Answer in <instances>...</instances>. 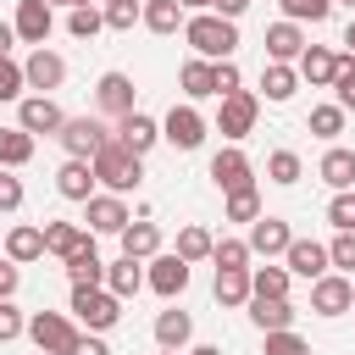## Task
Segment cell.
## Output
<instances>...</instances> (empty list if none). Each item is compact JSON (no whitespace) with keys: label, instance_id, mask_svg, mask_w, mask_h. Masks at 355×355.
<instances>
[{"label":"cell","instance_id":"obj_1","mask_svg":"<svg viewBox=\"0 0 355 355\" xmlns=\"http://www.w3.org/2000/svg\"><path fill=\"white\" fill-rule=\"evenodd\" d=\"M183 39H189V50H194L200 61H233V50H239V22H227V17H216V11H194V17L183 22Z\"/></svg>","mask_w":355,"mask_h":355},{"label":"cell","instance_id":"obj_2","mask_svg":"<svg viewBox=\"0 0 355 355\" xmlns=\"http://www.w3.org/2000/svg\"><path fill=\"white\" fill-rule=\"evenodd\" d=\"M94 166V178H100V189L105 194H133L139 183H144V155H133V150H122L116 139L89 161Z\"/></svg>","mask_w":355,"mask_h":355},{"label":"cell","instance_id":"obj_3","mask_svg":"<svg viewBox=\"0 0 355 355\" xmlns=\"http://www.w3.org/2000/svg\"><path fill=\"white\" fill-rule=\"evenodd\" d=\"M67 311H72V322L83 333H111L122 322V300L111 288H72V305Z\"/></svg>","mask_w":355,"mask_h":355},{"label":"cell","instance_id":"obj_4","mask_svg":"<svg viewBox=\"0 0 355 355\" xmlns=\"http://www.w3.org/2000/svg\"><path fill=\"white\" fill-rule=\"evenodd\" d=\"M28 338L39 344V355H72L83 327L72 322V311H33L28 316Z\"/></svg>","mask_w":355,"mask_h":355},{"label":"cell","instance_id":"obj_5","mask_svg":"<svg viewBox=\"0 0 355 355\" xmlns=\"http://www.w3.org/2000/svg\"><path fill=\"white\" fill-rule=\"evenodd\" d=\"M55 139H61V150H67L72 161H94V155L116 139V128H105L100 116H67V128H61Z\"/></svg>","mask_w":355,"mask_h":355},{"label":"cell","instance_id":"obj_6","mask_svg":"<svg viewBox=\"0 0 355 355\" xmlns=\"http://www.w3.org/2000/svg\"><path fill=\"white\" fill-rule=\"evenodd\" d=\"M255 116H261V94L239 89V94L222 100V111H216V133H222L227 144H239L244 133H255Z\"/></svg>","mask_w":355,"mask_h":355},{"label":"cell","instance_id":"obj_7","mask_svg":"<svg viewBox=\"0 0 355 355\" xmlns=\"http://www.w3.org/2000/svg\"><path fill=\"white\" fill-rule=\"evenodd\" d=\"M17 128H22V133H33V139H39V133H50V139H55V133L67 128V111H61L50 94H22V100H17Z\"/></svg>","mask_w":355,"mask_h":355},{"label":"cell","instance_id":"obj_8","mask_svg":"<svg viewBox=\"0 0 355 355\" xmlns=\"http://www.w3.org/2000/svg\"><path fill=\"white\" fill-rule=\"evenodd\" d=\"M205 133H211V128H205V116H200L189 100H183V105H172V111L161 116V139H166L172 150H200V144H205Z\"/></svg>","mask_w":355,"mask_h":355},{"label":"cell","instance_id":"obj_9","mask_svg":"<svg viewBox=\"0 0 355 355\" xmlns=\"http://www.w3.org/2000/svg\"><path fill=\"white\" fill-rule=\"evenodd\" d=\"M211 183H216L222 194H239V189H255V166H250V155H244L239 144H222V150L211 155Z\"/></svg>","mask_w":355,"mask_h":355},{"label":"cell","instance_id":"obj_10","mask_svg":"<svg viewBox=\"0 0 355 355\" xmlns=\"http://www.w3.org/2000/svg\"><path fill=\"white\" fill-rule=\"evenodd\" d=\"M144 288H155L161 300H178V294L189 288V261H183L178 250H166V255L144 261Z\"/></svg>","mask_w":355,"mask_h":355},{"label":"cell","instance_id":"obj_11","mask_svg":"<svg viewBox=\"0 0 355 355\" xmlns=\"http://www.w3.org/2000/svg\"><path fill=\"white\" fill-rule=\"evenodd\" d=\"M311 311H316V316H344V311H355V283H349L344 272L316 277V283H311Z\"/></svg>","mask_w":355,"mask_h":355},{"label":"cell","instance_id":"obj_12","mask_svg":"<svg viewBox=\"0 0 355 355\" xmlns=\"http://www.w3.org/2000/svg\"><path fill=\"white\" fill-rule=\"evenodd\" d=\"M11 28H17V39H22V44L44 50V39H50V28H55V6H44V0H17Z\"/></svg>","mask_w":355,"mask_h":355},{"label":"cell","instance_id":"obj_13","mask_svg":"<svg viewBox=\"0 0 355 355\" xmlns=\"http://www.w3.org/2000/svg\"><path fill=\"white\" fill-rule=\"evenodd\" d=\"M133 94H139V89H133L128 72H100V83H94V105H100L105 116H116V122H122L128 111H139Z\"/></svg>","mask_w":355,"mask_h":355},{"label":"cell","instance_id":"obj_14","mask_svg":"<svg viewBox=\"0 0 355 355\" xmlns=\"http://www.w3.org/2000/svg\"><path fill=\"white\" fill-rule=\"evenodd\" d=\"M288 244H294V227L283 222V216H266L261 211V222H250V255H288Z\"/></svg>","mask_w":355,"mask_h":355},{"label":"cell","instance_id":"obj_15","mask_svg":"<svg viewBox=\"0 0 355 355\" xmlns=\"http://www.w3.org/2000/svg\"><path fill=\"white\" fill-rule=\"evenodd\" d=\"M283 266H288L294 277H305V283H316V277H327V272H333L327 244H316V239H294V244H288V255H283Z\"/></svg>","mask_w":355,"mask_h":355},{"label":"cell","instance_id":"obj_16","mask_svg":"<svg viewBox=\"0 0 355 355\" xmlns=\"http://www.w3.org/2000/svg\"><path fill=\"white\" fill-rule=\"evenodd\" d=\"M338 50H327V44H305V55L294 61L300 67V83H311V89H333V78H338Z\"/></svg>","mask_w":355,"mask_h":355},{"label":"cell","instance_id":"obj_17","mask_svg":"<svg viewBox=\"0 0 355 355\" xmlns=\"http://www.w3.org/2000/svg\"><path fill=\"white\" fill-rule=\"evenodd\" d=\"M116 144H122V150H133V155H150V150L161 144V122H155V116H144V111H128V116L116 122Z\"/></svg>","mask_w":355,"mask_h":355},{"label":"cell","instance_id":"obj_18","mask_svg":"<svg viewBox=\"0 0 355 355\" xmlns=\"http://www.w3.org/2000/svg\"><path fill=\"white\" fill-rule=\"evenodd\" d=\"M94 183H100V178H94V166H89V161H72V155H67V161L55 166V194H61V200L89 205V200H94Z\"/></svg>","mask_w":355,"mask_h":355},{"label":"cell","instance_id":"obj_19","mask_svg":"<svg viewBox=\"0 0 355 355\" xmlns=\"http://www.w3.org/2000/svg\"><path fill=\"white\" fill-rule=\"evenodd\" d=\"M83 222H89V233H122L133 216H128V200L122 194H94L83 205Z\"/></svg>","mask_w":355,"mask_h":355},{"label":"cell","instance_id":"obj_20","mask_svg":"<svg viewBox=\"0 0 355 355\" xmlns=\"http://www.w3.org/2000/svg\"><path fill=\"white\" fill-rule=\"evenodd\" d=\"M61 266H67V283H72V288H105V255L94 250V239H89L83 250H72Z\"/></svg>","mask_w":355,"mask_h":355},{"label":"cell","instance_id":"obj_21","mask_svg":"<svg viewBox=\"0 0 355 355\" xmlns=\"http://www.w3.org/2000/svg\"><path fill=\"white\" fill-rule=\"evenodd\" d=\"M261 44H266V61H283V67H294V61L305 55V28H300V22H272Z\"/></svg>","mask_w":355,"mask_h":355},{"label":"cell","instance_id":"obj_22","mask_svg":"<svg viewBox=\"0 0 355 355\" xmlns=\"http://www.w3.org/2000/svg\"><path fill=\"white\" fill-rule=\"evenodd\" d=\"M22 78H28V89L50 94V89H61V83H67V61H61L55 50H33V55L22 61Z\"/></svg>","mask_w":355,"mask_h":355},{"label":"cell","instance_id":"obj_23","mask_svg":"<svg viewBox=\"0 0 355 355\" xmlns=\"http://www.w3.org/2000/svg\"><path fill=\"white\" fill-rule=\"evenodd\" d=\"M316 178H322L333 194H349V189H355V150H344V144H327V155L316 161Z\"/></svg>","mask_w":355,"mask_h":355},{"label":"cell","instance_id":"obj_24","mask_svg":"<svg viewBox=\"0 0 355 355\" xmlns=\"http://www.w3.org/2000/svg\"><path fill=\"white\" fill-rule=\"evenodd\" d=\"M116 239H122V255H133V261H155V255H161V227H155L150 216L128 222Z\"/></svg>","mask_w":355,"mask_h":355},{"label":"cell","instance_id":"obj_25","mask_svg":"<svg viewBox=\"0 0 355 355\" xmlns=\"http://www.w3.org/2000/svg\"><path fill=\"white\" fill-rule=\"evenodd\" d=\"M178 89L189 94V105H194V100H205V94H216V61L189 55V61L178 67Z\"/></svg>","mask_w":355,"mask_h":355},{"label":"cell","instance_id":"obj_26","mask_svg":"<svg viewBox=\"0 0 355 355\" xmlns=\"http://www.w3.org/2000/svg\"><path fill=\"white\" fill-rule=\"evenodd\" d=\"M105 288H111L116 300H133V294L144 288V261H133V255L105 261Z\"/></svg>","mask_w":355,"mask_h":355},{"label":"cell","instance_id":"obj_27","mask_svg":"<svg viewBox=\"0 0 355 355\" xmlns=\"http://www.w3.org/2000/svg\"><path fill=\"white\" fill-rule=\"evenodd\" d=\"M94 233L89 227H78V222H44V255H55V261H67L72 250H83Z\"/></svg>","mask_w":355,"mask_h":355},{"label":"cell","instance_id":"obj_28","mask_svg":"<svg viewBox=\"0 0 355 355\" xmlns=\"http://www.w3.org/2000/svg\"><path fill=\"white\" fill-rule=\"evenodd\" d=\"M39 255H44V227H33V222H17V227L6 233V261L28 266V261H39Z\"/></svg>","mask_w":355,"mask_h":355},{"label":"cell","instance_id":"obj_29","mask_svg":"<svg viewBox=\"0 0 355 355\" xmlns=\"http://www.w3.org/2000/svg\"><path fill=\"white\" fill-rule=\"evenodd\" d=\"M294 89H300V67H283V61H266V67H261V94H266L272 105L294 100Z\"/></svg>","mask_w":355,"mask_h":355},{"label":"cell","instance_id":"obj_30","mask_svg":"<svg viewBox=\"0 0 355 355\" xmlns=\"http://www.w3.org/2000/svg\"><path fill=\"white\" fill-rule=\"evenodd\" d=\"M294 316H300V311H294L288 300H250V322H255L261 333H288Z\"/></svg>","mask_w":355,"mask_h":355},{"label":"cell","instance_id":"obj_31","mask_svg":"<svg viewBox=\"0 0 355 355\" xmlns=\"http://www.w3.org/2000/svg\"><path fill=\"white\" fill-rule=\"evenodd\" d=\"M189 338H194V316L189 311H161L155 316V344L161 349H189Z\"/></svg>","mask_w":355,"mask_h":355},{"label":"cell","instance_id":"obj_32","mask_svg":"<svg viewBox=\"0 0 355 355\" xmlns=\"http://www.w3.org/2000/svg\"><path fill=\"white\" fill-rule=\"evenodd\" d=\"M211 294H216V305L239 311V305H250V300H255V283H250V272H216Z\"/></svg>","mask_w":355,"mask_h":355},{"label":"cell","instance_id":"obj_33","mask_svg":"<svg viewBox=\"0 0 355 355\" xmlns=\"http://www.w3.org/2000/svg\"><path fill=\"white\" fill-rule=\"evenodd\" d=\"M183 22H189V11H183L178 0H144V28H150V33L166 39V33H178Z\"/></svg>","mask_w":355,"mask_h":355},{"label":"cell","instance_id":"obj_34","mask_svg":"<svg viewBox=\"0 0 355 355\" xmlns=\"http://www.w3.org/2000/svg\"><path fill=\"white\" fill-rule=\"evenodd\" d=\"M250 283H255V300H288L294 272L288 266H250Z\"/></svg>","mask_w":355,"mask_h":355},{"label":"cell","instance_id":"obj_35","mask_svg":"<svg viewBox=\"0 0 355 355\" xmlns=\"http://www.w3.org/2000/svg\"><path fill=\"white\" fill-rule=\"evenodd\" d=\"M28 161H33V133H22V128H0V166L17 172V166H28Z\"/></svg>","mask_w":355,"mask_h":355},{"label":"cell","instance_id":"obj_36","mask_svg":"<svg viewBox=\"0 0 355 355\" xmlns=\"http://www.w3.org/2000/svg\"><path fill=\"white\" fill-rule=\"evenodd\" d=\"M344 116H349V111H344L338 100H327V105H311V116H305V128H311L316 139H327V144H333V139L344 133Z\"/></svg>","mask_w":355,"mask_h":355},{"label":"cell","instance_id":"obj_37","mask_svg":"<svg viewBox=\"0 0 355 355\" xmlns=\"http://www.w3.org/2000/svg\"><path fill=\"white\" fill-rule=\"evenodd\" d=\"M266 178H272L277 189H294V183L305 178V161H300L294 150H272V155H266Z\"/></svg>","mask_w":355,"mask_h":355},{"label":"cell","instance_id":"obj_38","mask_svg":"<svg viewBox=\"0 0 355 355\" xmlns=\"http://www.w3.org/2000/svg\"><path fill=\"white\" fill-rule=\"evenodd\" d=\"M211 250H216V239L200 227V222H189V227H178V255L194 266V261H211Z\"/></svg>","mask_w":355,"mask_h":355},{"label":"cell","instance_id":"obj_39","mask_svg":"<svg viewBox=\"0 0 355 355\" xmlns=\"http://www.w3.org/2000/svg\"><path fill=\"white\" fill-rule=\"evenodd\" d=\"M222 216H227V222H261V189L222 194Z\"/></svg>","mask_w":355,"mask_h":355},{"label":"cell","instance_id":"obj_40","mask_svg":"<svg viewBox=\"0 0 355 355\" xmlns=\"http://www.w3.org/2000/svg\"><path fill=\"white\" fill-rule=\"evenodd\" d=\"M211 261H216V272H250V239H216Z\"/></svg>","mask_w":355,"mask_h":355},{"label":"cell","instance_id":"obj_41","mask_svg":"<svg viewBox=\"0 0 355 355\" xmlns=\"http://www.w3.org/2000/svg\"><path fill=\"white\" fill-rule=\"evenodd\" d=\"M100 11H105L111 33H128L133 22H144V0H100Z\"/></svg>","mask_w":355,"mask_h":355},{"label":"cell","instance_id":"obj_42","mask_svg":"<svg viewBox=\"0 0 355 355\" xmlns=\"http://www.w3.org/2000/svg\"><path fill=\"white\" fill-rule=\"evenodd\" d=\"M277 6H283V22H300V28L305 22L316 28V22L333 17V0H277Z\"/></svg>","mask_w":355,"mask_h":355},{"label":"cell","instance_id":"obj_43","mask_svg":"<svg viewBox=\"0 0 355 355\" xmlns=\"http://www.w3.org/2000/svg\"><path fill=\"white\" fill-rule=\"evenodd\" d=\"M100 28H105V11H100V6H72V11H67V33H72V39H94Z\"/></svg>","mask_w":355,"mask_h":355},{"label":"cell","instance_id":"obj_44","mask_svg":"<svg viewBox=\"0 0 355 355\" xmlns=\"http://www.w3.org/2000/svg\"><path fill=\"white\" fill-rule=\"evenodd\" d=\"M327 222H333V233H355V189L327 200Z\"/></svg>","mask_w":355,"mask_h":355},{"label":"cell","instance_id":"obj_45","mask_svg":"<svg viewBox=\"0 0 355 355\" xmlns=\"http://www.w3.org/2000/svg\"><path fill=\"white\" fill-rule=\"evenodd\" d=\"M327 261H333V272H355V233H333V244H327Z\"/></svg>","mask_w":355,"mask_h":355},{"label":"cell","instance_id":"obj_46","mask_svg":"<svg viewBox=\"0 0 355 355\" xmlns=\"http://www.w3.org/2000/svg\"><path fill=\"white\" fill-rule=\"evenodd\" d=\"M333 100H338L344 111H355V55H344V61H338V78H333Z\"/></svg>","mask_w":355,"mask_h":355},{"label":"cell","instance_id":"obj_47","mask_svg":"<svg viewBox=\"0 0 355 355\" xmlns=\"http://www.w3.org/2000/svg\"><path fill=\"white\" fill-rule=\"evenodd\" d=\"M22 89H28L22 67H17L11 55H0V100H22Z\"/></svg>","mask_w":355,"mask_h":355},{"label":"cell","instance_id":"obj_48","mask_svg":"<svg viewBox=\"0 0 355 355\" xmlns=\"http://www.w3.org/2000/svg\"><path fill=\"white\" fill-rule=\"evenodd\" d=\"M261 355H311V344L288 327V333H266V349H261Z\"/></svg>","mask_w":355,"mask_h":355},{"label":"cell","instance_id":"obj_49","mask_svg":"<svg viewBox=\"0 0 355 355\" xmlns=\"http://www.w3.org/2000/svg\"><path fill=\"white\" fill-rule=\"evenodd\" d=\"M22 200H28V189H22V178L0 166V211H22Z\"/></svg>","mask_w":355,"mask_h":355},{"label":"cell","instance_id":"obj_50","mask_svg":"<svg viewBox=\"0 0 355 355\" xmlns=\"http://www.w3.org/2000/svg\"><path fill=\"white\" fill-rule=\"evenodd\" d=\"M28 333V316L11 305V300H0V344H11V338H22Z\"/></svg>","mask_w":355,"mask_h":355},{"label":"cell","instance_id":"obj_51","mask_svg":"<svg viewBox=\"0 0 355 355\" xmlns=\"http://www.w3.org/2000/svg\"><path fill=\"white\" fill-rule=\"evenodd\" d=\"M239 89H244L239 61H216V100H227V94H239Z\"/></svg>","mask_w":355,"mask_h":355},{"label":"cell","instance_id":"obj_52","mask_svg":"<svg viewBox=\"0 0 355 355\" xmlns=\"http://www.w3.org/2000/svg\"><path fill=\"white\" fill-rule=\"evenodd\" d=\"M17 288H22V266L17 261H0V300H11Z\"/></svg>","mask_w":355,"mask_h":355},{"label":"cell","instance_id":"obj_53","mask_svg":"<svg viewBox=\"0 0 355 355\" xmlns=\"http://www.w3.org/2000/svg\"><path fill=\"white\" fill-rule=\"evenodd\" d=\"M72 355H111V344H105L100 333H83V338L72 344Z\"/></svg>","mask_w":355,"mask_h":355},{"label":"cell","instance_id":"obj_54","mask_svg":"<svg viewBox=\"0 0 355 355\" xmlns=\"http://www.w3.org/2000/svg\"><path fill=\"white\" fill-rule=\"evenodd\" d=\"M211 11H216V17H227V22H239V17L250 11V0H216Z\"/></svg>","mask_w":355,"mask_h":355},{"label":"cell","instance_id":"obj_55","mask_svg":"<svg viewBox=\"0 0 355 355\" xmlns=\"http://www.w3.org/2000/svg\"><path fill=\"white\" fill-rule=\"evenodd\" d=\"M11 44H17V28H11V22H0V55H11Z\"/></svg>","mask_w":355,"mask_h":355},{"label":"cell","instance_id":"obj_56","mask_svg":"<svg viewBox=\"0 0 355 355\" xmlns=\"http://www.w3.org/2000/svg\"><path fill=\"white\" fill-rule=\"evenodd\" d=\"M178 6H183V11H189V17H194V11H211V6H216V0H178Z\"/></svg>","mask_w":355,"mask_h":355},{"label":"cell","instance_id":"obj_57","mask_svg":"<svg viewBox=\"0 0 355 355\" xmlns=\"http://www.w3.org/2000/svg\"><path fill=\"white\" fill-rule=\"evenodd\" d=\"M189 355H222V344H189Z\"/></svg>","mask_w":355,"mask_h":355},{"label":"cell","instance_id":"obj_58","mask_svg":"<svg viewBox=\"0 0 355 355\" xmlns=\"http://www.w3.org/2000/svg\"><path fill=\"white\" fill-rule=\"evenodd\" d=\"M344 44H349V55H355V17H349V28H344Z\"/></svg>","mask_w":355,"mask_h":355},{"label":"cell","instance_id":"obj_59","mask_svg":"<svg viewBox=\"0 0 355 355\" xmlns=\"http://www.w3.org/2000/svg\"><path fill=\"white\" fill-rule=\"evenodd\" d=\"M72 6H100V0H72Z\"/></svg>","mask_w":355,"mask_h":355},{"label":"cell","instance_id":"obj_60","mask_svg":"<svg viewBox=\"0 0 355 355\" xmlns=\"http://www.w3.org/2000/svg\"><path fill=\"white\" fill-rule=\"evenodd\" d=\"M44 6H72V0H44Z\"/></svg>","mask_w":355,"mask_h":355},{"label":"cell","instance_id":"obj_61","mask_svg":"<svg viewBox=\"0 0 355 355\" xmlns=\"http://www.w3.org/2000/svg\"><path fill=\"white\" fill-rule=\"evenodd\" d=\"M161 355H183V349H161Z\"/></svg>","mask_w":355,"mask_h":355},{"label":"cell","instance_id":"obj_62","mask_svg":"<svg viewBox=\"0 0 355 355\" xmlns=\"http://www.w3.org/2000/svg\"><path fill=\"white\" fill-rule=\"evenodd\" d=\"M333 6H355V0H333Z\"/></svg>","mask_w":355,"mask_h":355}]
</instances>
